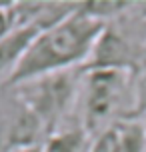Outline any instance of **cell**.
Wrapping results in <instances>:
<instances>
[{"instance_id": "1", "label": "cell", "mask_w": 146, "mask_h": 152, "mask_svg": "<svg viewBox=\"0 0 146 152\" xmlns=\"http://www.w3.org/2000/svg\"><path fill=\"white\" fill-rule=\"evenodd\" d=\"M104 26L106 22L84 14L76 6L70 16L54 26H48L34 38L8 84L14 86L44 74L82 68L90 58Z\"/></svg>"}, {"instance_id": "2", "label": "cell", "mask_w": 146, "mask_h": 152, "mask_svg": "<svg viewBox=\"0 0 146 152\" xmlns=\"http://www.w3.org/2000/svg\"><path fill=\"white\" fill-rule=\"evenodd\" d=\"M136 114V70H84L76 104V120L90 138L118 120Z\"/></svg>"}, {"instance_id": "3", "label": "cell", "mask_w": 146, "mask_h": 152, "mask_svg": "<svg viewBox=\"0 0 146 152\" xmlns=\"http://www.w3.org/2000/svg\"><path fill=\"white\" fill-rule=\"evenodd\" d=\"M82 74L84 68H72L14 84L20 98L42 122L46 136L52 134L54 130L66 126L70 118L76 116Z\"/></svg>"}, {"instance_id": "4", "label": "cell", "mask_w": 146, "mask_h": 152, "mask_svg": "<svg viewBox=\"0 0 146 152\" xmlns=\"http://www.w3.org/2000/svg\"><path fill=\"white\" fill-rule=\"evenodd\" d=\"M46 130L14 86H0V152L40 146Z\"/></svg>"}, {"instance_id": "5", "label": "cell", "mask_w": 146, "mask_h": 152, "mask_svg": "<svg viewBox=\"0 0 146 152\" xmlns=\"http://www.w3.org/2000/svg\"><path fill=\"white\" fill-rule=\"evenodd\" d=\"M88 152H146V132L138 118L118 120L90 140Z\"/></svg>"}, {"instance_id": "6", "label": "cell", "mask_w": 146, "mask_h": 152, "mask_svg": "<svg viewBox=\"0 0 146 152\" xmlns=\"http://www.w3.org/2000/svg\"><path fill=\"white\" fill-rule=\"evenodd\" d=\"M48 26H54V24L46 20H34V22L12 28L0 40V86L8 84L20 60L24 58V54L28 52L30 44L34 42V38L42 30H46Z\"/></svg>"}, {"instance_id": "7", "label": "cell", "mask_w": 146, "mask_h": 152, "mask_svg": "<svg viewBox=\"0 0 146 152\" xmlns=\"http://www.w3.org/2000/svg\"><path fill=\"white\" fill-rule=\"evenodd\" d=\"M90 140V134L78 122H72L48 134L40 144V152H88Z\"/></svg>"}, {"instance_id": "8", "label": "cell", "mask_w": 146, "mask_h": 152, "mask_svg": "<svg viewBox=\"0 0 146 152\" xmlns=\"http://www.w3.org/2000/svg\"><path fill=\"white\" fill-rule=\"evenodd\" d=\"M146 112V58L136 70V114L134 118H138L140 114Z\"/></svg>"}, {"instance_id": "9", "label": "cell", "mask_w": 146, "mask_h": 152, "mask_svg": "<svg viewBox=\"0 0 146 152\" xmlns=\"http://www.w3.org/2000/svg\"><path fill=\"white\" fill-rule=\"evenodd\" d=\"M12 4L14 2H0V40L6 36L12 28H16Z\"/></svg>"}, {"instance_id": "10", "label": "cell", "mask_w": 146, "mask_h": 152, "mask_svg": "<svg viewBox=\"0 0 146 152\" xmlns=\"http://www.w3.org/2000/svg\"><path fill=\"white\" fill-rule=\"evenodd\" d=\"M16 152H40V146H30V148H22V150H16Z\"/></svg>"}, {"instance_id": "11", "label": "cell", "mask_w": 146, "mask_h": 152, "mask_svg": "<svg viewBox=\"0 0 146 152\" xmlns=\"http://www.w3.org/2000/svg\"><path fill=\"white\" fill-rule=\"evenodd\" d=\"M138 120L142 122V126H144V132H146V112H144V114H140V116H138Z\"/></svg>"}]
</instances>
